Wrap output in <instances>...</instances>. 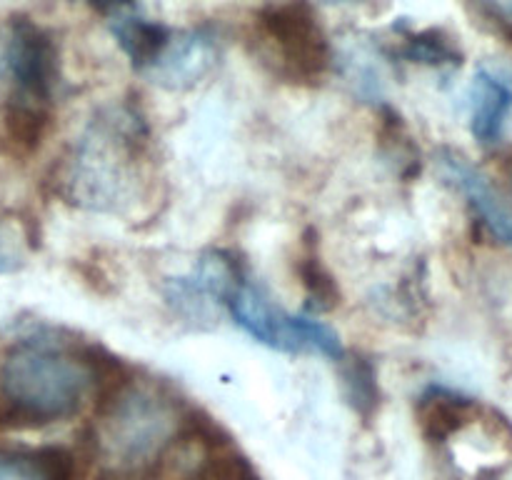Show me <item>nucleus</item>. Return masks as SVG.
<instances>
[{
    "instance_id": "1",
    "label": "nucleus",
    "mask_w": 512,
    "mask_h": 480,
    "mask_svg": "<svg viewBox=\"0 0 512 480\" xmlns=\"http://www.w3.org/2000/svg\"><path fill=\"white\" fill-rule=\"evenodd\" d=\"M128 378L118 358L103 348L25 338L0 363V400L5 418L15 423H55L80 413L90 395L103 398Z\"/></svg>"
},
{
    "instance_id": "2",
    "label": "nucleus",
    "mask_w": 512,
    "mask_h": 480,
    "mask_svg": "<svg viewBox=\"0 0 512 480\" xmlns=\"http://www.w3.org/2000/svg\"><path fill=\"white\" fill-rule=\"evenodd\" d=\"M190 418L160 380L128 378L98 400L93 480H155Z\"/></svg>"
},
{
    "instance_id": "3",
    "label": "nucleus",
    "mask_w": 512,
    "mask_h": 480,
    "mask_svg": "<svg viewBox=\"0 0 512 480\" xmlns=\"http://www.w3.org/2000/svg\"><path fill=\"white\" fill-rule=\"evenodd\" d=\"M60 78L58 45L35 20H10L0 55V120L13 150L33 153L53 123L55 88Z\"/></svg>"
},
{
    "instance_id": "4",
    "label": "nucleus",
    "mask_w": 512,
    "mask_h": 480,
    "mask_svg": "<svg viewBox=\"0 0 512 480\" xmlns=\"http://www.w3.org/2000/svg\"><path fill=\"white\" fill-rule=\"evenodd\" d=\"M148 150V125L130 105H113L93 118L65 165V195L95 210L115 208L128 178Z\"/></svg>"
},
{
    "instance_id": "5",
    "label": "nucleus",
    "mask_w": 512,
    "mask_h": 480,
    "mask_svg": "<svg viewBox=\"0 0 512 480\" xmlns=\"http://www.w3.org/2000/svg\"><path fill=\"white\" fill-rule=\"evenodd\" d=\"M258 53L288 83L313 85L333 65V45L310 0H268L253 18Z\"/></svg>"
},
{
    "instance_id": "6",
    "label": "nucleus",
    "mask_w": 512,
    "mask_h": 480,
    "mask_svg": "<svg viewBox=\"0 0 512 480\" xmlns=\"http://www.w3.org/2000/svg\"><path fill=\"white\" fill-rule=\"evenodd\" d=\"M225 305L235 323L260 345L283 353H318L330 360L345 355L343 340L330 325L310 315L285 313L248 275L238 280Z\"/></svg>"
},
{
    "instance_id": "7",
    "label": "nucleus",
    "mask_w": 512,
    "mask_h": 480,
    "mask_svg": "<svg viewBox=\"0 0 512 480\" xmlns=\"http://www.w3.org/2000/svg\"><path fill=\"white\" fill-rule=\"evenodd\" d=\"M438 168L443 173V178L453 188H458V193L468 200V205L478 215L480 223L488 228V233L498 243L512 248V208L505 203V198L495 188L493 180L478 165L470 163L463 153H458L453 148L440 150Z\"/></svg>"
},
{
    "instance_id": "8",
    "label": "nucleus",
    "mask_w": 512,
    "mask_h": 480,
    "mask_svg": "<svg viewBox=\"0 0 512 480\" xmlns=\"http://www.w3.org/2000/svg\"><path fill=\"white\" fill-rule=\"evenodd\" d=\"M218 58L220 45L210 30L200 28L188 30V33H173L148 75L163 88L185 90L208 78Z\"/></svg>"
},
{
    "instance_id": "9",
    "label": "nucleus",
    "mask_w": 512,
    "mask_h": 480,
    "mask_svg": "<svg viewBox=\"0 0 512 480\" xmlns=\"http://www.w3.org/2000/svg\"><path fill=\"white\" fill-rule=\"evenodd\" d=\"M470 133L483 145H495L503 138L512 113V83L503 75L480 68L470 83Z\"/></svg>"
},
{
    "instance_id": "10",
    "label": "nucleus",
    "mask_w": 512,
    "mask_h": 480,
    "mask_svg": "<svg viewBox=\"0 0 512 480\" xmlns=\"http://www.w3.org/2000/svg\"><path fill=\"white\" fill-rule=\"evenodd\" d=\"M475 415H478L475 400L443 388V385H430L415 403V418H418L420 430L433 443H445L458 435L465 425L473 423Z\"/></svg>"
},
{
    "instance_id": "11",
    "label": "nucleus",
    "mask_w": 512,
    "mask_h": 480,
    "mask_svg": "<svg viewBox=\"0 0 512 480\" xmlns=\"http://www.w3.org/2000/svg\"><path fill=\"white\" fill-rule=\"evenodd\" d=\"M108 23H110V33H113V38L118 40L123 53L128 55L133 68L143 70V73H148V70L153 68L155 60L160 58V53H163L165 45H168L170 35H173L165 25L135 13V8L115 15V18H110Z\"/></svg>"
},
{
    "instance_id": "12",
    "label": "nucleus",
    "mask_w": 512,
    "mask_h": 480,
    "mask_svg": "<svg viewBox=\"0 0 512 480\" xmlns=\"http://www.w3.org/2000/svg\"><path fill=\"white\" fill-rule=\"evenodd\" d=\"M75 458L65 448L0 453V480H75Z\"/></svg>"
},
{
    "instance_id": "13",
    "label": "nucleus",
    "mask_w": 512,
    "mask_h": 480,
    "mask_svg": "<svg viewBox=\"0 0 512 480\" xmlns=\"http://www.w3.org/2000/svg\"><path fill=\"white\" fill-rule=\"evenodd\" d=\"M298 278L300 285L305 290V298H308V308L313 313H330L340 305V288L335 283L333 273L328 270V265L320 258L318 238H315V230H308L303 235V243L298 250Z\"/></svg>"
},
{
    "instance_id": "14",
    "label": "nucleus",
    "mask_w": 512,
    "mask_h": 480,
    "mask_svg": "<svg viewBox=\"0 0 512 480\" xmlns=\"http://www.w3.org/2000/svg\"><path fill=\"white\" fill-rule=\"evenodd\" d=\"M400 45L395 53L410 63L423 65H458L463 60L458 45L443 30H400Z\"/></svg>"
},
{
    "instance_id": "15",
    "label": "nucleus",
    "mask_w": 512,
    "mask_h": 480,
    "mask_svg": "<svg viewBox=\"0 0 512 480\" xmlns=\"http://www.w3.org/2000/svg\"><path fill=\"white\" fill-rule=\"evenodd\" d=\"M338 363H343L345 398L350 400V405H353V410L360 418L368 420L375 413V408H378L380 398L378 373H375L373 360L363 353H355L343 355Z\"/></svg>"
},
{
    "instance_id": "16",
    "label": "nucleus",
    "mask_w": 512,
    "mask_h": 480,
    "mask_svg": "<svg viewBox=\"0 0 512 480\" xmlns=\"http://www.w3.org/2000/svg\"><path fill=\"white\" fill-rule=\"evenodd\" d=\"M383 153L390 163L395 165L400 175H413L418 173V148H415V140L408 135L403 118H400L395 110L385 108L383 113Z\"/></svg>"
},
{
    "instance_id": "17",
    "label": "nucleus",
    "mask_w": 512,
    "mask_h": 480,
    "mask_svg": "<svg viewBox=\"0 0 512 480\" xmlns=\"http://www.w3.org/2000/svg\"><path fill=\"white\" fill-rule=\"evenodd\" d=\"M475 5L500 33L512 38V0H475Z\"/></svg>"
},
{
    "instance_id": "18",
    "label": "nucleus",
    "mask_w": 512,
    "mask_h": 480,
    "mask_svg": "<svg viewBox=\"0 0 512 480\" xmlns=\"http://www.w3.org/2000/svg\"><path fill=\"white\" fill-rule=\"evenodd\" d=\"M18 258H20L18 248H15V243L10 240V233L0 225V275L13 273L20 263Z\"/></svg>"
},
{
    "instance_id": "19",
    "label": "nucleus",
    "mask_w": 512,
    "mask_h": 480,
    "mask_svg": "<svg viewBox=\"0 0 512 480\" xmlns=\"http://www.w3.org/2000/svg\"><path fill=\"white\" fill-rule=\"evenodd\" d=\"M90 5L110 20L115 18V15L125 13V10H133L135 0H90Z\"/></svg>"
},
{
    "instance_id": "20",
    "label": "nucleus",
    "mask_w": 512,
    "mask_h": 480,
    "mask_svg": "<svg viewBox=\"0 0 512 480\" xmlns=\"http://www.w3.org/2000/svg\"><path fill=\"white\" fill-rule=\"evenodd\" d=\"M325 3H353V0H325Z\"/></svg>"
}]
</instances>
